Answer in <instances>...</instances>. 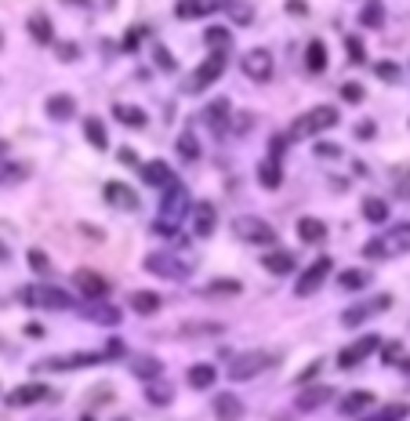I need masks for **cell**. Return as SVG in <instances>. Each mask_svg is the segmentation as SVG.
Segmentation results:
<instances>
[{
    "label": "cell",
    "instance_id": "6da1fadb",
    "mask_svg": "<svg viewBox=\"0 0 410 421\" xmlns=\"http://www.w3.org/2000/svg\"><path fill=\"white\" fill-rule=\"evenodd\" d=\"M145 272H153V276H164V280H189L192 272H197V255H175V250H153V255H145L142 262Z\"/></svg>",
    "mask_w": 410,
    "mask_h": 421
},
{
    "label": "cell",
    "instance_id": "7a4b0ae2",
    "mask_svg": "<svg viewBox=\"0 0 410 421\" xmlns=\"http://www.w3.org/2000/svg\"><path fill=\"white\" fill-rule=\"evenodd\" d=\"M189 207H192V200H189V189L185 185H167V196H164V207H160V218L153 222V229L160 236H175L178 233V225H182V218L189 215Z\"/></svg>",
    "mask_w": 410,
    "mask_h": 421
},
{
    "label": "cell",
    "instance_id": "3957f363",
    "mask_svg": "<svg viewBox=\"0 0 410 421\" xmlns=\"http://www.w3.org/2000/svg\"><path fill=\"white\" fill-rule=\"evenodd\" d=\"M338 123V109H331V105H316V109L309 113H301L294 123H291V138H312V135H323V131H331Z\"/></svg>",
    "mask_w": 410,
    "mask_h": 421
},
{
    "label": "cell",
    "instance_id": "277c9868",
    "mask_svg": "<svg viewBox=\"0 0 410 421\" xmlns=\"http://www.w3.org/2000/svg\"><path fill=\"white\" fill-rule=\"evenodd\" d=\"M22 302L33 305V309H73V294L62 290V287H51V283H29L22 287Z\"/></svg>",
    "mask_w": 410,
    "mask_h": 421
},
{
    "label": "cell",
    "instance_id": "5b68a950",
    "mask_svg": "<svg viewBox=\"0 0 410 421\" xmlns=\"http://www.w3.org/2000/svg\"><path fill=\"white\" fill-rule=\"evenodd\" d=\"M269 363H276V356L272 352H262V349H254V352H240V356H232V363H229V377L232 382H247V377H254L258 370H265Z\"/></svg>",
    "mask_w": 410,
    "mask_h": 421
},
{
    "label": "cell",
    "instance_id": "8992f818",
    "mask_svg": "<svg viewBox=\"0 0 410 421\" xmlns=\"http://www.w3.org/2000/svg\"><path fill=\"white\" fill-rule=\"evenodd\" d=\"M232 233H236V240H244V243H272L276 240V229L265 218H254V215L236 218L232 222Z\"/></svg>",
    "mask_w": 410,
    "mask_h": 421
},
{
    "label": "cell",
    "instance_id": "52a82bcc",
    "mask_svg": "<svg viewBox=\"0 0 410 421\" xmlns=\"http://www.w3.org/2000/svg\"><path fill=\"white\" fill-rule=\"evenodd\" d=\"M331 269H334V262L327 258V255H323V258H316L305 272H301V276H298V283H294V290L301 294V298H309V294H316L319 287H323V280H327L331 276Z\"/></svg>",
    "mask_w": 410,
    "mask_h": 421
},
{
    "label": "cell",
    "instance_id": "ba28073f",
    "mask_svg": "<svg viewBox=\"0 0 410 421\" xmlns=\"http://www.w3.org/2000/svg\"><path fill=\"white\" fill-rule=\"evenodd\" d=\"M105 360V352H70V356H48L40 360L37 370H73V367H95Z\"/></svg>",
    "mask_w": 410,
    "mask_h": 421
},
{
    "label": "cell",
    "instance_id": "9c48e42d",
    "mask_svg": "<svg viewBox=\"0 0 410 421\" xmlns=\"http://www.w3.org/2000/svg\"><path fill=\"white\" fill-rule=\"evenodd\" d=\"M222 69H225V51H211V58L204 62V66L189 76V83H185V91H204V88H211L214 80L222 76Z\"/></svg>",
    "mask_w": 410,
    "mask_h": 421
},
{
    "label": "cell",
    "instance_id": "30bf717a",
    "mask_svg": "<svg viewBox=\"0 0 410 421\" xmlns=\"http://www.w3.org/2000/svg\"><path fill=\"white\" fill-rule=\"evenodd\" d=\"M381 345V338L378 334H366V338H359V342H352V345H345L341 352H338V367L341 370H352V367H359L366 356H371L374 349Z\"/></svg>",
    "mask_w": 410,
    "mask_h": 421
},
{
    "label": "cell",
    "instance_id": "8fae6325",
    "mask_svg": "<svg viewBox=\"0 0 410 421\" xmlns=\"http://www.w3.org/2000/svg\"><path fill=\"white\" fill-rule=\"evenodd\" d=\"M73 283H77V290L84 294V298H91V302H98V298L110 294L105 276H98V272H91V269H77V272H73Z\"/></svg>",
    "mask_w": 410,
    "mask_h": 421
},
{
    "label": "cell",
    "instance_id": "7c38bea8",
    "mask_svg": "<svg viewBox=\"0 0 410 421\" xmlns=\"http://www.w3.org/2000/svg\"><path fill=\"white\" fill-rule=\"evenodd\" d=\"M244 73L251 76V80H258V83H265L269 76H272V55L269 51H262V48H251L247 55H244Z\"/></svg>",
    "mask_w": 410,
    "mask_h": 421
},
{
    "label": "cell",
    "instance_id": "4fadbf2b",
    "mask_svg": "<svg viewBox=\"0 0 410 421\" xmlns=\"http://www.w3.org/2000/svg\"><path fill=\"white\" fill-rule=\"evenodd\" d=\"M44 399H55V392L48 385H40V382H29V385H18L8 392V403L11 407H29V403H44Z\"/></svg>",
    "mask_w": 410,
    "mask_h": 421
},
{
    "label": "cell",
    "instance_id": "5bb4252c",
    "mask_svg": "<svg viewBox=\"0 0 410 421\" xmlns=\"http://www.w3.org/2000/svg\"><path fill=\"white\" fill-rule=\"evenodd\" d=\"M279 153H284V138L272 142V153L262 160V167H258V182H262L265 189H276L279 182H284V171H279Z\"/></svg>",
    "mask_w": 410,
    "mask_h": 421
},
{
    "label": "cell",
    "instance_id": "9a60e30c",
    "mask_svg": "<svg viewBox=\"0 0 410 421\" xmlns=\"http://www.w3.org/2000/svg\"><path fill=\"white\" fill-rule=\"evenodd\" d=\"M138 175H142L145 185H157V189L175 185V171H171L164 160H149V163H142V167H138Z\"/></svg>",
    "mask_w": 410,
    "mask_h": 421
},
{
    "label": "cell",
    "instance_id": "2e32d148",
    "mask_svg": "<svg viewBox=\"0 0 410 421\" xmlns=\"http://www.w3.org/2000/svg\"><path fill=\"white\" fill-rule=\"evenodd\" d=\"M192 233L197 236H211L214 233V222H218V210H214V203H192Z\"/></svg>",
    "mask_w": 410,
    "mask_h": 421
},
{
    "label": "cell",
    "instance_id": "e0dca14e",
    "mask_svg": "<svg viewBox=\"0 0 410 421\" xmlns=\"http://www.w3.org/2000/svg\"><path fill=\"white\" fill-rule=\"evenodd\" d=\"M105 200H110L113 207L120 210H138V193L131 185H124V182H110L105 185Z\"/></svg>",
    "mask_w": 410,
    "mask_h": 421
},
{
    "label": "cell",
    "instance_id": "ac0fdd59",
    "mask_svg": "<svg viewBox=\"0 0 410 421\" xmlns=\"http://www.w3.org/2000/svg\"><path fill=\"white\" fill-rule=\"evenodd\" d=\"M388 305H392V298H388V294H378L374 302H366V305H356V309H349V312L341 316V323H345V327H359V323L366 320V316H374V309H388Z\"/></svg>",
    "mask_w": 410,
    "mask_h": 421
},
{
    "label": "cell",
    "instance_id": "d6986e66",
    "mask_svg": "<svg viewBox=\"0 0 410 421\" xmlns=\"http://www.w3.org/2000/svg\"><path fill=\"white\" fill-rule=\"evenodd\" d=\"M229 98H214L211 105H207V113H204V120H207V128L214 131V135H225V128H229Z\"/></svg>",
    "mask_w": 410,
    "mask_h": 421
},
{
    "label": "cell",
    "instance_id": "ffe728a7",
    "mask_svg": "<svg viewBox=\"0 0 410 421\" xmlns=\"http://www.w3.org/2000/svg\"><path fill=\"white\" fill-rule=\"evenodd\" d=\"M381 240H385V250H388V255H406V250H410V222L392 225Z\"/></svg>",
    "mask_w": 410,
    "mask_h": 421
},
{
    "label": "cell",
    "instance_id": "44dd1931",
    "mask_svg": "<svg viewBox=\"0 0 410 421\" xmlns=\"http://www.w3.org/2000/svg\"><path fill=\"white\" fill-rule=\"evenodd\" d=\"M214 8H218V0H178V4H175V15L182 18V22H192V18L211 15Z\"/></svg>",
    "mask_w": 410,
    "mask_h": 421
},
{
    "label": "cell",
    "instance_id": "7402d4cb",
    "mask_svg": "<svg viewBox=\"0 0 410 421\" xmlns=\"http://www.w3.org/2000/svg\"><path fill=\"white\" fill-rule=\"evenodd\" d=\"M331 396H334V389H331V385H316V389H305V392H301V396L294 399V407L309 414V410H319Z\"/></svg>",
    "mask_w": 410,
    "mask_h": 421
},
{
    "label": "cell",
    "instance_id": "603a6c76",
    "mask_svg": "<svg viewBox=\"0 0 410 421\" xmlns=\"http://www.w3.org/2000/svg\"><path fill=\"white\" fill-rule=\"evenodd\" d=\"M374 407V392H366V389H356L341 399V414L345 417H352V414H363V410H371Z\"/></svg>",
    "mask_w": 410,
    "mask_h": 421
},
{
    "label": "cell",
    "instance_id": "cb8c5ba5",
    "mask_svg": "<svg viewBox=\"0 0 410 421\" xmlns=\"http://www.w3.org/2000/svg\"><path fill=\"white\" fill-rule=\"evenodd\" d=\"M77 113V98L73 95H51L48 98V116L51 120H70Z\"/></svg>",
    "mask_w": 410,
    "mask_h": 421
},
{
    "label": "cell",
    "instance_id": "d4e9b609",
    "mask_svg": "<svg viewBox=\"0 0 410 421\" xmlns=\"http://www.w3.org/2000/svg\"><path fill=\"white\" fill-rule=\"evenodd\" d=\"M214 377H218V374H214V367H211V363H192V367H189V374H185V382H189L192 389H200V392H204V389H211V385H214Z\"/></svg>",
    "mask_w": 410,
    "mask_h": 421
},
{
    "label": "cell",
    "instance_id": "484cf974",
    "mask_svg": "<svg viewBox=\"0 0 410 421\" xmlns=\"http://www.w3.org/2000/svg\"><path fill=\"white\" fill-rule=\"evenodd\" d=\"M262 265L272 272V276H287V272L294 269V255H287V250H272V255H262Z\"/></svg>",
    "mask_w": 410,
    "mask_h": 421
},
{
    "label": "cell",
    "instance_id": "4316f807",
    "mask_svg": "<svg viewBox=\"0 0 410 421\" xmlns=\"http://www.w3.org/2000/svg\"><path fill=\"white\" fill-rule=\"evenodd\" d=\"M84 320H95L102 327H117L120 323V309H113V305H88V309H84Z\"/></svg>",
    "mask_w": 410,
    "mask_h": 421
},
{
    "label": "cell",
    "instance_id": "83f0119b",
    "mask_svg": "<svg viewBox=\"0 0 410 421\" xmlns=\"http://www.w3.org/2000/svg\"><path fill=\"white\" fill-rule=\"evenodd\" d=\"M298 236L305 240V243H319L323 236H327V225H323L319 218H312V215H305L298 222Z\"/></svg>",
    "mask_w": 410,
    "mask_h": 421
},
{
    "label": "cell",
    "instance_id": "f1b7e54d",
    "mask_svg": "<svg viewBox=\"0 0 410 421\" xmlns=\"http://www.w3.org/2000/svg\"><path fill=\"white\" fill-rule=\"evenodd\" d=\"M131 374L149 382V377H160V360L157 356H131Z\"/></svg>",
    "mask_w": 410,
    "mask_h": 421
},
{
    "label": "cell",
    "instance_id": "f546056e",
    "mask_svg": "<svg viewBox=\"0 0 410 421\" xmlns=\"http://www.w3.org/2000/svg\"><path fill=\"white\" fill-rule=\"evenodd\" d=\"M214 414H218V417H240L244 403L232 392H218V396H214Z\"/></svg>",
    "mask_w": 410,
    "mask_h": 421
},
{
    "label": "cell",
    "instance_id": "4dcf8cb0",
    "mask_svg": "<svg viewBox=\"0 0 410 421\" xmlns=\"http://www.w3.org/2000/svg\"><path fill=\"white\" fill-rule=\"evenodd\" d=\"M338 283L345 290H363L366 283H371V272H366V269H341L338 272Z\"/></svg>",
    "mask_w": 410,
    "mask_h": 421
},
{
    "label": "cell",
    "instance_id": "1f68e13d",
    "mask_svg": "<svg viewBox=\"0 0 410 421\" xmlns=\"http://www.w3.org/2000/svg\"><path fill=\"white\" fill-rule=\"evenodd\" d=\"M305 66H309V73H323V69H327V44H323V40H312V44H309Z\"/></svg>",
    "mask_w": 410,
    "mask_h": 421
},
{
    "label": "cell",
    "instance_id": "d6a6232c",
    "mask_svg": "<svg viewBox=\"0 0 410 421\" xmlns=\"http://www.w3.org/2000/svg\"><path fill=\"white\" fill-rule=\"evenodd\" d=\"M131 309L142 312V316H153V312L160 309V294H153V290H135V294H131Z\"/></svg>",
    "mask_w": 410,
    "mask_h": 421
},
{
    "label": "cell",
    "instance_id": "836d02e7",
    "mask_svg": "<svg viewBox=\"0 0 410 421\" xmlns=\"http://www.w3.org/2000/svg\"><path fill=\"white\" fill-rule=\"evenodd\" d=\"M363 218L374 222V225H385V222H388V203L378 200V196H366V200H363Z\"/></svg>",
    "mask_w": 410,
    "mask_h": 421
},
{
    "label": "cell",
    "instance_id": "e575fe53",
    "mask_svg": "<svg viewBox=\"0 0 410 421\" xmlns=\"http://www.w3.org/2000/svg\"><path fill=\"white\" fill-rule=\"evenodd\" d=\"M204 40H207L211 51H229V48H232V33H229L225 26H211V29L204 33Z\"/></svg>",
    "mask_w": 410,
    "mask_h": 421
},
{
    "label": "cell",
    "instance_id": "d590c367",
    "mask_svg": "<svg viewBox=\"0 0 410 421\" xmlns=\"http://www.w3.org/2000/svg\"><path fill=\"white\" fill-rule=\"evenodd\" d=\"M84 135H88V142L95 145V149H105V145H110V142H105V123H102L98 116L84 120Z\"/></svg>",
    "mask_w": 410,
    "mask_h": 421
},
{
    "label": "cell",
    "instance_id": "8d00e7d4",
    "mask_svg": "<svg viewBox=\"0 0 410 421\" xmlns=\"http://www.w3.org/2000/svg\"><path fill=\"white\" fill-rule=\"evenodd\" d=\"M113 116H117L120 123H127V128H145V113L138 109V105H117Z\"/></svg>",
    "mask_w": 410,
    "mask_h": 421
},
{
    "label": "cell",
    "instance_id": "74e56055",
    "mask_svg": "<svg viewBox=\"0 0 410 421\" xmlns=\"http://www.w3.org/2000/svg\"><path fill=\"white\" fill-rule=\"evenodd\" d=\"M359 22H363L366 29H378V26L385 22V8H381V0H371V4L359 11Z\"/></svg>",
    "mask_w": 410,
    "mask_h": 421
},
{
    "label": "cell",
    "instance_id": "f35d334b",
    "mask_svg": "<svg viewBox=\"0 0 410 421\" xmlns=\"http://www.w3.org/2000/svg\"><path fill=\"white\" fill-rule=\"evenodd\" d=\"M225 8H229V15H232V22H236V26H251V22H254V8L244 4V0H229Z\"/></svg>",
    "mask_w": 410,
    "mask_h": 421
},
{
    "label": "cell",
    "instance_id": "ab89813d",
    "mask_svg": "<svg viewBox=\"0 0 410 421\" xmlns=\"http://www.w3.org/2000/svg\"><path fill=\"white\" fill-rule=\"evenodd\" d=\"M145 399L153 407H167L171 403V389L167 385H157V377H149V385H145Z\"/></svg>",
    "mask_w": 410,
    "mask_h": 421
},
{
    "label": "cell",
    "instance_id": "60d3db41",
    "mask_svg": "<svg viewBox=\"0 0 410 421\" xmlns=\"http://www.w3.org/2000/svg\"><path fill=\"white\" fill-rule=\"evenodd\" d=\"M29 175L26 163H0V185H15Z\"/></svg>",
    "mask_w": 410,
    "mask_h": 421
},
{
    "label": "cell",
    "instance_id": "b9f144b4",
    "mask_svg": "<svg viewBox=\"0 0 410 421\" xmlns=\"http://www.w3.org/2000/svg\"><path fill=\"white\" fill-rule=\"evenodd\" d=\"M29 36L40 40V44H48V40H51V22H48V15H33V18H29Z\"/></svg>",
    "mask_w": 410,
    "mask_h": 421
},
{
    "label": "cell",
    "instance_id": "7bdbcfd3",
    "mask_svg": "<svg viewBox=\"0 0 410 421\" xmlns=\"http://www.w3.org/2000/svg\"><path fill=\"white\" fill-rule=\"evenodd\" d=\"M178 153L185 156V160H200V142H197V135H178Z\"/></svg>",
    "mask_w": 410,
    "mask_h": 421
},
{
    "label": "cell",
    "instance_id": "ee69618b",
    "mask_svg": "<svg viewBox=\"0 0 410 421\" xmlns=\"http://www.w3.org/2000/svg\"><path fill=\"white\" fill-rule=\"evenodd\" d=\"M381 360H385V363H403V360H406V352H403L399 342H388V345L381 349Z\"/></svg>",
    "mask_w": 410,
    "mask_h": 421
},
{
    "label": "cell",
    "instance_id": "f6af8a7d",
    "mask_svg": "<svg viewBox=\"0 0 410 421\" xmlns=\"http://www.w3.org/2000/svg\"><path fill=\"white\" fill-rule=\"evenodd\" d=\"M363 255H366V258H388V250H385V240H381V236L366 240V243H363Z\"/></svg>",
    "mask_w": 410,
    "mask_h": 421
},
{
    "label": "cell",
    "instance_id": "bcb514c9",
    "mask_svg": "<svg viewBox=\"0 0 410 421\" xmlns=\"http://www.w3.org/2000/svg\"><path fill=\"white\" fill-rule=\"evenodd\" d=\"M345 51H349V62H356V66L366 58V55H363V40H359V36H349V40H345Z\"/></svg>",
    "mask_w": 410,
    "mask_h": 421
},
{
    "label": "cell",
    "instance_id": "7dc6e473",
    "mask_svg": "<svg viewBox=\"0 0 410 421\" xmlns=\"http://www.w3.org/2000/svg\"><path fill=\"white\" fill-rule=\"evenodd\" d=\"M374 73H378L381 80H388V83H392V80H399V66H396V62H378V66H374Z\"/></svg>",
    "mask_w": 410,
    "mask_h": 421
},
{
    "label": "cell",
    "instance_id": "c3c4849f",
    "mask_svg": "<svg viewBox=\"0 0 410 421\" xmlns=\"http://www.w3.org/2000/svg\"><path fill=\"white\" fill-rule=\"evenodd\" d=\"M182 334H222V323H189L182 327Z\"/></svg>",
    "mask_w": 410,
    "mask_h": 421
},
{
    "label": "cell",
    "instance_id": "681fc988",
    "mask_svg": "<svg viewBox=\"0 0 410 421\" xmlns=\"http://www.w3.org/2000/svg\"><path fill=\"white\" fill-rule=\"evenodd\" d=\"M26 262H29L33 272H48V269H51V262L44 258V250H29V258H26Z\"/></svg>",
    "mask_w": 410,
    "mask_h": 421
},
{
    "label": "cell",
    "instance_id": "f907efd6",
    "mask_svg": "<svg viewBox=\"0 0 410 421\" xmlns=\"http://www.w3.org/2000/svg\"><path fill=\"white\" fill-rule=\"evenodd\" d=\"M211 294H240V280H218L214 287H207Z\"/></svg>",
    "mask_w": 410,
    "mask_h": 421
},
{
    "label": "cell",
    "instance_id": "816d5d0a",
    "mask_svg": "<svg viewBox=\"0 0 410 421\" xmlns=\"http://www.w3.org/2000/svg\"><path fill=\"white\" fill-rule=\"evenodd\" d=\"M341 98H345V102H363V88H359V83H345Z\"/></svg>",
    "mask_w": 410,
    "mask_h": 421
},
{
    "label": "cell",
    "instance_id": "f5cc1de1",
    "mask_svg": "<svg viewBox=\"0 0 410 421\" xmlns=\"http://www.w3.org/2000/svg\"><path fill=\"white\" fill-rule=\"evenodd\" d=\"M396 196H403V200H410V167L399 175V182H396Z\"/></svg>",
    "mask_w": 410,
    "mask_h": 421
},
{
    "label": "cell",
    "instance_id": "db71d44e",
    "mask_svg": "<svg viewBox=\"0 0 410 421\" xmlns=\"http://www.w3.org/2000/svg\"><path fill=\"white\" fill-rule=\"evenodd\" d=\"M153 55H157V66L160 69H175V58L167 55V48H153Z\"/></svg>",
    "mask_w": 410,
    "mask_h": 421
},
{
    "label": "cell",
    "instance_id": "11a10c76",
    "mask_svg": "<svg viewBox=\"0 0 410 421\" xmlns=\"http://www.w3.org/2000/svg\"><path fill=\"white\" fill-rule=\"evenodd\" d=\"M410 407L406 403H392V407H381V417H406Z\"/></svg>",
    "mask_w": 410,
    "mask_h": 421
},
{
    "label": "cell",
    "instance_id": "9f6ffc18",
    "mask_svg": "<svg viewBox=\"0 0 410 421\" xmlns=\"http://www.w3.org/2000/svg\"><path fill=\"white\" fill-rule=\"evenodd\" d=\"M58 55L66 58V62H73V58H77L80 51H77V44H58Z\"/></svg>",
    "mask_w": 410,
    "mask_h": 421
},
{
    "label": "cell",
    "instance_id": "6f0895ef",
    "mask_svg": "<svg viewBox=\"0 0 410 421\" xmlns=\"http://www.w3.org/2000/svg\"><path fill=\"white\" fill-rule=\"evenodd\" d=\"M287 11H291V15H294V11H298V15H305L309 8H305V0H287Z\"/></svg>",
    "mask_w": 410,
    "mask_h": 421
},
{
    "label": "cell",
    "instance_id": "680465c9",
    "mask_svg": "<svg viewBox=\"0 0 410 421\" xmlns=\"http://www.w3.org/2000/svg\"><path fill=\"white\" fill-rule=\"evenodd\" d=\"M316 370H319V360H316V363H309L305 370H301V374H298V382H309V377H312Z\"/></svg>",
    "mask_w": 410,
    "mask_h": 421
},
{
    "label": "cell",
    "instance_id": "91938a15",
    "mask_svg": "<svg viewBox=\"0 0 410 421\" xmlns=\"http://www.w3.org/2000/svg\"><path fill=\"white\" fill-rule=\"evenodd\" d=\"M356 135H359V138H371V135H374V123H371V120H366V123H359V128H356Z\"/></svg>",
    "mask_w": 410,
    "mask_h": 421
},
{
    "label": "cell",
    "instance_id": "94428289",
    "mask_svg": "<svg viewBox=\"0 0 410 421\" xmlns=\"http://www.w3.org/2000/svg\"><path fill=\"white\" fill-rule=\"evenodd\" d=\"M316 156H338V145H316Z\"/></svg>",
    "mask_w": 410,
    "mask_h": 421
},
{
    "label": "cell",
    "instance_id": "6125c7cd",
    "mask_svg": "<svg viewBox=\"0 0 410 421\" xmlns=\"http://www.w3.org/2000/svg\"><path fill=\"white\" fill-rule=\"evenodd\" d=\"M120 160H124V163H138V156H135V149H120Z\"/></svg>",
    "mask_w": 410,
    "mask_h": 421
},
{
    "label": "cell",
    "instance_id": "be15d7a7",
    "mask_svg": "<svg viewBox=\"0 0 410 421\" xmlns=\"http://www.w3.org/2000/svg\"><path fill=\"white\" fill-rule=\"evenodd\" d=\"M66 4H73V8H88L91 0H66Z\"/></svg>",
    "mask_w": 410,
    "mask_h": 421
},
{
    "label": "cell",
    "instance_id": "e7e4bbea",
    "mask_svg": "<svg viewBox=\"0 0 410 421\" xmlns=\"http://www.w3.org/2000/svg\"><path fill=\"white\" fill-rule=\"evenodd\" d=\"M0 262H8V247L4 243H0Z\"/></svg>",
    "mask_w": 410,
    "mask_h": 421
},
{
    "label": "cell",
    "instance_id": "03108f58",
    "mask_svg": "<svg viewBox=\"0 0 410 421\" xmlns=\"http://www.w3.org/2000/svg\"><path fill=\"white\" fill-rule=\"evenodd\" d=\"M0 44H4V40H0Z\"/></svg>",
    "mask_w": 410,
    "mask_h": 421
}]
</instances>
